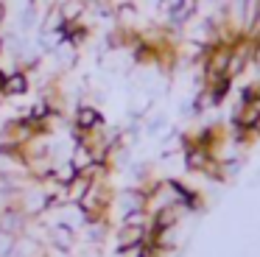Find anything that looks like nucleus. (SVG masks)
Returning <instances> with one entry per match:
<instances>
[{"label":"nucleus","mask_w":260,"mask_h":257,"mask_svg":"<svg viewBox=\"0 0 260 257\" xmlns=\"http://www.w3.org/2000/svg\"><path fill=\"white\" fill-rule=\"evenodd\" d=\"M34 134H42V132L37 128V123L31 117H25V115L14 117V120L3 123V128H0V145L3 148H23Z\"/></svg>","instance_id":"nucleus-1"},{"label":"nucleus","mask_w":260,"mask_h":257,"mask_svg":"<svg viewBox=\"0 0 260 257\" xmlns=\"http://www.w3.org/2000/svg\"><path fill=\"white\" fill-rule=\"evenodd\" d=\"M104 126V115L95 104H79L73 112V132L76 134H84V132H92V128Z\"/></svg>","instance_id":"nucleus-2"},{"label":"nucleus","mask_w":260,"mask_h":257,"mask_svg":"<svg viewBox=\"0 0 260 257\" xmlns=\"http://www.w3.org/2000/svg\"><path fill=\"white\" fill-rule=\"evenodd\" d=\"M3 78H6V70L0 67V89H3Z\"/></svg>","instance_id":"nucleus-13"},{"label":"nucleus","mask_w":260,"mask_h":257,"mask_svg":"<svg viewBox=\"0 0 260 257\" xmlns=\"http://www.w3.org/2000/svg\"><path fill=\"white\" fill-rule=\"evenodd\" d=\"M14 243H17V235L0 229V257H12L14 254Z\"/></svg>","instance_id":"nucleus-9"},{"label":"nucleus","mask_w":260,"mask_h":257,"mask_svg":"<svg viewBox=\"0 0 260 257\" xmlns=\"http://www.w3.org/2000/svg\"><path fill=\"white\" fill-rule=\"evenodd\" d=\"M3 22H6V3L0 0V25H3Z\"/></svg>","instance_id":"nucleus-12"},{"label":"nucleus","mask_w":260,"mask_h":257,"mask_svg":"<svg viewBox=\"0 0 260 257\" xmlns=\"http://www.w3.org/2000/svg\"><path fill=\"white\" fill-rule=\"evenodd\" d=\"M31 89V76L25 70H9L6 78H3V89H0V95L3 98H20V95H25Z\"/></svg>","instance_id":"nucleus-3"},{"label":"nucleus","mask_w":260,"mask_h":257,"mask_svg":"<svg viewBox=\"0 0 260 257\" xmlns=\"http://www.w3.org/2000/svg\"><path fill=\"white\" fill-rule=\"evenodd\" d=\"M42 257H76L70 249H59V246H51L45 243V249H42Z\"/></svg>","instance_id":"nucleus-11"},{"label":"nucleus","mask_w":260,"mask_h":257,"mask_svg":"<svg viewBox=\"0 0 260 257\" xmlns=\"http://www.w3.org/2000/svg\"><path fill=\"white\" fill-rule=\"evenodd\" d=\"M146 254H148L146 243H135V246H123V249H118V257H146Z\"/></svg>","instance_id":"nucleus-10"},{"label":"nucleus","mask_w":260,"mask_h":257,"mask_svg":"<svg viewBox=\"0 0 260 257\" xmlns=\"http://www.w3.org/2000/svg\"><path fill=\"white\" fill-rule=\"evenodd\" d=\"M56 9H59L64 22H79L87 14V0H62Z\"/></svg>","instance_id":"nucleus-7"},{"label":"nucleus","mask_w":260,"mask_h":257,"mask_svg":"<svg viewBox=\"0 0 260 257\" xmlns=\"http://www.w3.org/2000/svg\"><path fill=\"white\" fill-rule=\"evenodd\" d=\"M90 176H87V173H76L73 179H70L68 184H64V199H68V204H79L81 199H84V193L87 190H90Z\"/></svg>","instance_id":"nucleus-6"},{"label":"nucleus","mask_w":260,"mask_h":257,"mask_svg":"<svg viewBox=\"0 0 260 257\" xmlns=\"http://www.w3.org/2000/svg\"><path fill=\"white\" fill-rule=\"evenodd\" d=\"M70 162H73L76 171H87V168H90L95 159H92V151L87 148L84 143H79V140H76V143H73V151H70Z\"/></svg>","instance_id":"nucleus-8"},{"label":"nucleus","mask_w":260,"mask_h":257,"mask_svg":"<svg viewBox=\"0 0 260 257\" xmlns=\"http://www.w3.org/2000/svg\"><path fill=\"white\" fill-rule=\"evenodd\" d=\"M45 243L73 251V246H76V229L64 227V223H53V227L48 229V240H45Z\"/></svg>","instance_id":"nucleus-5"},{"label":"nucleus","mask_w":260,"mask_h":257,"mask_svg":"<svg viewBox=\"0 0 260 257\" xmlns=\"http://www.w3.org/2000/svg\"><path fill=\"white\" fill-rule=\"evenodd\" d=\"M148 229L151 227H135V223H118V232H115V243L118 249L123 246H135V243H146Z\"/></svg>","instance_id":"nucleus-4"}]
</instances>
